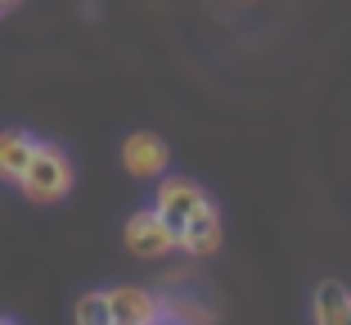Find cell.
<instances>
[{
	"label": "cell",
	"mask_w": 351,
	"mask_h": 325,
	"mask_svg": "<svg viewBox=\"0 0 351 325\" xmlns=\"http://www.w3.org/2000/svg\"><path fill=\"white\" fill-rule=\"evenodd\" d=\"M19 190L27 203H41V208L68 199V190H73V158L63 154L59 145L41 140L32 163H27V172H23V181H19Z\"/></svg>",
	"instance_id": "1"
},
{
	"label": "cell",
	"mask_w": 351,
	"mask_h": 325,
	"mask_svg": "<svg viewBox=\"0 0 351 325\" xmlns=\"http://www.w3.org/2000/svg\"><path fill=\"white\" fill-rule=\"evenodd\" d=\"M122 244L131 258H145V262H158V258H167V253H176L180 244H176V231L171 221L162 217L158 208H140L126 217L122 226Z\"/></svg>",
	"instance_id": "2"
},
{
	"label": "cell",
	"mask_w": 351,
	"mask_h": 325,
	"mask_svg": "<svg viewBox=\"0 0 351 325\" xmlns=\"http://www.w3.org/2000/svg\"><path fill=\"white\" fill-rule=\"evenodd\" d=\"M207 203H212V199H207V190L198 186L194 177H176V172H167V177L158 181V190H154V208L171 221L176 235H180V226H185L198 208H207Z\"/></svg>",
	"instance_id": "3"
},
{
	"label": "cell",
	"mask_w": 351,
	"mask_h": 325,
	"mask_svg": "<svg viewBox=\"0 0 351 325\" xmlns=\"http://www.w3.org/2000/svg\"><path fill=\"white\" fill-rule=\"evenodd\" d=\"M122 168L131 172L135 181H162L167 168H171V149H167L162 136L154 131H131L122 140Z\"/></svg>",
	"instance_id": "4"
},
{
	"label": "cell",
	"mask_w": 351,
	"mask_h": 325,
	"mask_svg": "<svg viewBox=\"0 0 351 325\" xmlns=\"http://www.w3.org/2000/svg\"><path fill=\"white\" fill-rule=\"evenodd\" d=\"M108 307H113L117 325H158L162 321V298L154 289H140V284H117L108 289Z\"/></svg>",
	"instance_id": "5"
},
{
	"label": "cell",
	"mask_w": 351,
	"mask_h": 325,
	"mask_svg": "<svg viewBox=\"0 0 351 325\" xmlns=\"http://www.w3.org/2000/svg\"><path fill=\"white\" fill-rule=\"evenodd\" d=\"M221 212L217 203H207V208H198L194 217L180 226V235H176V244H180V253H189V258H212V253L221 249Z\"/></svg>",
	"instance_id": "6"
},
{
	"label": "cell",
	"mask_w": 351,
	"mask_h": 325,
	"mask_svg": "<svg viewBox=\"0 0 351 325\" xmlns=\"http://www.w3.org/2000/svg\"><path fill=\"white\" fill-rule=\"evenodd\" d=\"M36 145H41V140L32 136V131H23V126H5V131H0V181H5V186H19L23 181Z\"/></svg>",
	"instance_id": "7"
},
{
	"label": "cell",
	"mask_w": 351,
	"mask_h": 325,
	"mask_svg": "<svg viewBox=\"0 0 351 325\" xmlns=\"http://www.w3.org/2000/svg\"><path fill=\"white\" fill-rule=\"evenodd\" d=\"M311 312H315V325H351V289L338 280H320Z\"/></svg>",
	"instance_id": "8"
},
{
	"label": "cell",
	"mask_w": 351,
	"mask_h": 325,
	"mask_svg": "<svg viewBox=\"0 0 351 325\" xmlns=\"http://www.w3.org/2000/svg\"><path fill=\"white\" fill-rule=\"evenodd\" d=\"M73 321L77 325H117L113 307H108V294H82L73 307Z\"/></svg>",
	"instance_id": "9"
},
{
	"label": "cell",
	"mask_w": 351,
	"mask_h": 325,
	"mask_svg": "<svg viewBox=\"0 0 351 325\" xmlns=\"http://www.w3.org/2000/svg\"><path fill=\"white\" fill-rule=\"evenodd\" d=\"M10 10H19V0H0V19H5Z\"/></svg>",
	"instance_id": "10"
},
{
	"label": "cell",
	"mask_w": 351,
	"mask_h": 325,
	"mask_svg": "<svg viewBox=\"0 0 351 325\" xmlns=\"http://www.w3.org/2000/svg\"><path fill=\"white\" fill-rule=\"evenodd\" d=\"M0 325H14V321H0Z\"/></svg>",
	"instance_id": "11"
}]
</instances>
